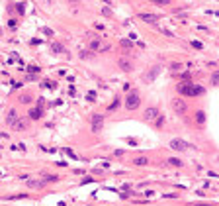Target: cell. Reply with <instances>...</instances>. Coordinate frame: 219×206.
<instances>
[{
	"instance_id": "6da1fadb",
	"label": "cell",
	"mask_w": 219,
	"mask_h": 206,
	"mask_svg": "<svg viewBox=\"0 0 219 206\" xmlns=\"http://www.w3.org/2000/svg\"><path fill=\"white\" fill-rule=\"evenodd\" d=\"M176 90H178L180 94H188V96H200V94H204V86L190 85V82H180Z\"/></svg>"
},
{
	"instance_id": "7a4b0ae2",
	"label": "cell",
	"mask_w": 219,
	"mask_h": 206,
	"mask_svg": "<svg viewBox=\"0 0 219 206\" xmlns=\"http://www.w3.org/2000/svg\"><path fill=\"white\" fill-rule=\"evenodd\" d=\"M139 102H141L139 94H137V92H131L129 96L125 98V108H127V110H135V108L139 106Z\"/></svg>"
},
{
	"instance_id": "3957f363",
	"label": "cell",
	"mask_w": 219,
	"mask_h": 206,
	"mask_svg": "<svg viewBox=\"0 0 219 206\" xmlns=\"http://www.w3.org/2000/svg\"><path fill=\"white\" fill-rule=\"evenodd\" d=\"M172 110H174L176 114H186V110H188V106H186V102L182 98H172Z\"/></svg>"
},
{
	"instance_id": "277c9868",
	"label": "cell",
	"mask_w": 219,
	"mask_h": 206,
	"mask_svg": "<svg viewBox=\"0 0 219 206\" xmlns=\"http://www.w3.org/2000/svg\"><path fill=\"white\" fill-rule=\"evenodd\" d=\"M90 49H92V51H108L110 45L108 43H102V39H96V38H94L92 41H90Z\"/></svg>"
},
{
	"instance_id": "5b68a950",
	"label": "cell",
	"mask_w": 219,
	"mask_h": 206,
	"mask_svg": "<svg viewBox=\"0 0 219 206\" xmlns=\"http://www.w3.org/2000/svg\"><path fill=\"white\" fill-rule=\"evenodd\" d=\"M102 128H104V116L96 114V116L92 118V131L98 134V131H102Z\"/></svg>"
},
{
	"instance_id": "8992f818",
	"label": "cell",
	"mask_w": 219,
	"mask_h": 206,
	"mask_svg": "<svg viewBox=\"0 0 219 206\" xmlns=\"http://www.w3.org/2000/svg\"><path fill=\"white\" fill-rule=\"evenodd\" d=\"M27 126H30V120H26V118H16V122L12 124V128H14L16 131H24V130H27Z\"/></svg>"
},
{
	"instance_id": "52a82bcc",
	"label": "cell",
	"mask_w": 219,
	"mask_h": 206,
	"mask_svg": "<svg viewBox=\"0 0 219 206\" xmlns=\"http://www.w3.org/2000/svg\"><path fill=\"white\" fill-rule=\"evenodd\" d=\"M170 149L172 151H186L188 149V143L182 141V139H172L170 141Z\"/></svg>"
},
{
	"instance_id": "ba28073f",
	"label": "cell",
	"mask_w": 219,
	"mask_h": 206,
	"mask_svg": "<svg viewBox=\"0 0 219 206\" xmlns=\"http://www.w3.org/2000/svg\"><path fill=\"white\" fill-rule=\"evenodd\" d=\"M156 116H159V108H155V106H151V108L145 110V114H143V118H145L147 122H153L156 120Z\"/></svg>"
},
{
	"instance_id": "9c48e42d",
	"label": "cell",
	"mask_w": 219,
	"mask_h": 206,
	"mask_svg": "<svg viewBox=\"0 0 219 206\" xmlns=\"http://www.w3.org/2000/svg\"><path fill=\"white\" fill-rule=\"evenodd\" d=\"M139 20H143L147 24H156L159 22V16L156 14H139Z\"/></svg>"
},
{
	"instance_id": "30bf717a",
	"label": "cell",
	"mask_w": 219,
	"mask_h": 206,
	"mask_svg": "<svg viewBox=\"0 0 219 206\" xmlns=\"http://www.w3.org/2000/svg\"><path fill=\"white\" fill-rule=\"evenodd\" d=\"M43 116V108H34V110H30V120H39V118Z\"/></svg>"
},
{
	"instance_id": "8fae6325",
	"label": "cell",
	"mask_w": 219,
	"mask_h": 206,
	"mask_svg": "<svg viewBox=\"0 0 219 206\" xmlns=\"http://www.w3.org/2000/svg\"><path fill=\"white\" fill-rule=\"evenodd\" d=\"M119 67H121L125 73H131L133 65H131V61H127V59H119Z\"/></svg>"
},
{
	"instance_id": "7c38bea8",
	"label": "cell",
	"mask_w": 219,
	"mask_h": 206,
	"mask_svg": "<svg viewBox=\"0 0 219 206\" xmlns=\"http://www.w3.org/2000/svg\"><path fill=\"white\" fill-rule=\"evenodd\" d=\"M51 51H53V53H63V51H65L63 43H59V41H53V43H51Z\"/></svg>"
},
{
	"instance_id": "4fadbf2b",
	"label": "cell",
	"mask_w": 219,
	"mask_h": 206,
	"mask_svg": "<svg viewBox=\"0 0 219 206\" xmlns=\"http://www.w3.org/2000/svg\"><path fill=\"white\" fill-rule=\"evenodd\" d=\"M43 181H30V183H27V187L30 188H34V191H39V188H43Z\"/></svg>"
},
{
	"instance_id": "5bb4252c",
	"label": "cell",
	"mask_w": 219,
	"mask_h": 206,
	"mask_svg": "<svg viewBox=\"0 0 219 206\" xmlns=\"http://www.w3.org/2000/svg\"><path fill=\"white\" fill-rule=\"evenodd\" d=\"M16 118H18L16 110H10V112H8V116H6V124H8V126H12V124L16 122Z\"/></svg>"
},
{
	"instance_id": "9a60e30c",
	"label": "cell",
	"mask_w": 219,
	"mask_h": 206,
	"mask_svg": "<svg viewBox=\"0 0 219 206\" xmlns=\"http://www.w3.org/2000/svg\"><path fill=\"white\" fill-rule=\"evenodd\" d=\"M159 71H160L159 67H153L151 71H149V75H145V81H153V79H155L156 75H159Z\"/></svg>"
},
{
	"instance_id": "2e32d148",
	"label": "cell",
	"mask_w": 219,
	"mask_h": 206,
	"mask_svg": "<svg viewBox=\"0 0 219 206\" xmlns=\"http://www.w3.org/2000/svg\"><path fill=\"white\" fill-rule=\"evenodd\" d=\"M55 181H59L57 175H45L43 177V183H55Z\"/></svg>"
},
{
	"instance_id": "e0dca14e",
	"label": "cell",
	"mask_w": 219,
	"mask_h": 206,
	"mask_svg": "<svg viewBox=\"0 0 219 206\" xmlns=\"http://www.w3.org/2000/svg\"><path fill=\"white\" fill-rule=\"evenodd\" d=\"M119 104H121V102H119V98H115V100L108 106V110H110V112H114V110H118V106H119Z\"/></svg>"
},
{
	"instance_id": "ac0fdd59",
	"label": "cell",
	"mask_w": 219,
	"mask_h": 206,
	"mask_svg": "<svg viewBox=\"0 0 219 206\" xmlns=\"http://www.w3.org/2000/svg\"><path fill=\"white\" fill-rule=\"evenodd\" d=\"M168 165H174V167H182V161H180V159H176V157H170V159H168Z\"/></svg>"
},
{
	"instance_id": "d6986e66",
	"label": "cell",
	"mask_w": 219,
	"mask_h": 206,
	"mask_svg": "<svg viewBox=\"0 0 219 206\" xmlns=\"http://www.w3.org/2000/svg\"><path fill=\"white\" fill-rule=\"evenodd\" d=\"M63 151H65V153H67V155H69V157H71V159H78V155H76V153H74V151H72V149H69V147H65V149H63Z\"/></svg>"
},
{
	"instance_id": "ffe728a7",
	"label": "cell",
	"mask_w": 219,
	"mask_h": 206,
	"mask_svg": "<svg viewBox=\"0 0 219 206\" xmlns=\"http://www.w3.org/2000/svg\"><path fill=\"white\" fill-rule=\"evenodd\" d=\"M196 120L200 122V124H204V120H205V114L201 112V110H198V114H196Z\"/></svg>"
},
{
	"instance_id": "44dd1931",
	"label": "cell",
	"mask_w": 219,
	"mask_h": 206,
	"mask_svg": "<svg viewBox=\"0 0 219 206\" xmlns=\"http://www.w3.org/2000/svg\"><path fill=\"white\" fill-rule=\"evenodd\" d=\"M182 67H184L182 63H172V65H170V71H180Z\"/></svg>"
},
{
	"instance_id": "7402d4cb",
	"label": "cell",
	"mask_w": 219,
	"mask_h": 206,
	"mask_svg": "<svg viewBox=\"0 0 219 206\" xmlns=\"http://www.w3.org/2000/svg\"><path fill=\"white\" fill-rule=\"evenodd\" d=\"M133 163H135V165H147L149 161H147V159H145V157H137V159H135V161H133Z\"/></svg>"
},
{
	"instance_id": "603a6c76",
	"label": "cell",
	"mask_w": 219,
	"mask_h": 206,
	"mask_svg": "<svg viewBox=\"0 0 219 206\" xmlns=\"http://www.w3.org/2000/svg\"><path fill=\"white\" fill-rule=\"evenodd\" d=\"M211 82H213V85H219V71H215L211 75Z\"/></svg>"
},
{
	"instance_id": "cb8c5ba5",
	"label": "cell",
	"mask_w": 219,
	"mask_h": 206,
	"mask_svg": "<svg viewBox=\"0 0 219 206\" xmlns=\"http://www.w3.org/2000/svg\"><path fill=\"white\" fill-rule=\"evenodd\" d=\"M80 57H82V59H90V57H94V53H90V51H80Z\"/></svg>"
},
{
	"instance_id": "d4e9b609",
	"label": "cell",
	"mask_w": 219,
	"mask_h": 206,
	"mask_svg": "<svg viewBox=\"0 0 219 206\" xmlns=\"http://www.w3.org/2000/svg\"><path fill=\"white\" fill-rule=\"evenodd\" d=\"M121 47L129 49V47H131V41H129V39H121Z\"/></svg>"
},
{
	"instance_id": "484cf974",
	"label": "cell",
	"mask_w": 219,
	"mask_h": 206,
	"mask_svg": "<svg viewBox=\"0 0 219 206\" xmlns=\"http://www.w3.org/2000/svg\"><path fill=\"white\" fill-rule=\"evenodd\" d=\"M102 14H104V16H111V10H110V6H104V8H102Z\"/></svg>"
},
{
	"instance_id": "4316f807",
	"label": "cell",
	"mask_w": 219,
	"mask_h": 206,
	"mask_svg": "<svg viewBox=\"0 0 219 206\" xmlns=\"http://www.w3.org/2000/svg\"><path fill=\"white\" fill-rule=\"evenodd\" d=\"M8 28H10V30H16V28H18V24H16L14 20H10V22H8Z\"/></svg>"
},
{
	"instance_id": "83f0119b",
	"label": "cell",
	"mask_w": 219,
	"mask_h": 206,
	"mask_svg": "<svg viewBox=\"0 0 219 206\" xmlns=\"http://www.w3.org/2000/svg\"><path fill=\"white\" fill-rule=\"evenodd\" d=\"M86 98L92 102V100H96V94H94V92H88V94H86Z\"/></svg>"
},
{
	"instance_id": "f1b7e54d",
	"label": "cell",
	"mask_w": 219,
	"mask_h": 206,
	"mask_svg": "<svg viewBox=\"0 0 219 206\" xmlns=\"http://www.w3.org/2000/svg\"><path fill=\"white\" fill-rule=\"evenodd\" d=\"M20 100H22V102H31V96H27V94H24V96L20 98Z\"/></svg>"
},
{
	"instance_id": "f546056e",
	"label": "cell",
	"mask_w": 219,
	"mask_h": 206,
	"mask_svg": "<svg viewBox=\"0 0 219 206\" xmlns=\"http://www.w3.org/2000/svg\"><path fill=\"white\" fill-rule=\"evenodd\" d=\"M192 45H194L196 49H201V41H192Z\"/></svg>"
},
{
	"instance_id": "4dcf8cb0",
	"label": "cell",
	"mask_w": 219,
	"mask_h": 206,
	"mask_svg": "<svg viewBox=\"0 0 219 206\" xmlns=\"http://www.w3.org/2000/svg\"><path fill=\"white\" fill-rule=\"evenodd\" d=\"M69 94H71V96H76V88L71 86V88H69Z\"/></svg>"
},
{
	"instance_id": "1f68e13d",
	"label": "cell",
	"mask_w": 219,
	"mask_h": 206,
	"mask_svg": "<svg viewBox=\"0 0 219 206\" xmlns=\"http://www.w3.org/2000/svg\"><path fill=\"white\" fill-rule=\"evenodd\" d=\"M170 0H156V4H160V6H164V4H168Z\"/></svg>"
},
{
	"instance_id": "d6a6232c",
	"label": "cell",
	"mask_w": 219,
	"mask_h": 206,
	"mask_svg": "<svg viewBox=\"0 0 219 206\" xmlns=\"http://www.w3.org/2000/svg\"><path fill=\"white\" fill-rule=\"evenodd\" d=\"M18 12H20V14H24V12H26V8H24V4H20V6H18Z\"/></svg>"
},
{
	"instance_id": "836d02e7",
	"label": "cell",
	"mask_w": 219,
	"mask_h": 206,
	"mask_svg": "<svg viewBox=\"0 0 219 206\" xmlns=\"http://www.w3.org/2000/svg\"><path fill=\"white\" fill-rule=\"evenodd\" d=\"M196 206H209V204H196Z\"/></svg>"
},
{
	"instance_id": "e575fe53",
	"label": "cell",
	"mask_w": 219,
	"mask_h": 206,
	"mask_svg": "<svg viewBox=\"0 0 219 206\" xmlns=\"http://www.w3.org/2000/svg\"><path fill=\"white\" fill-rule=\"evenodd\" d=\"M71 2H76V0H71Z\"/></svg>"
},
{
	"instance_id": "d590c367",
	"label": "cell",
	"mask_w": 219,
	"mask_h": 206,
	"mask_svg": "<svg viewBox=\"0 0 219 206\" xmlns=\"http://www.w3.org/2000/svg\"><path fill=\"white\" fill-rule=\"evenodd\" d=\"M0 34H2V30H0Z\"/></svg>"
}]
</instances>
